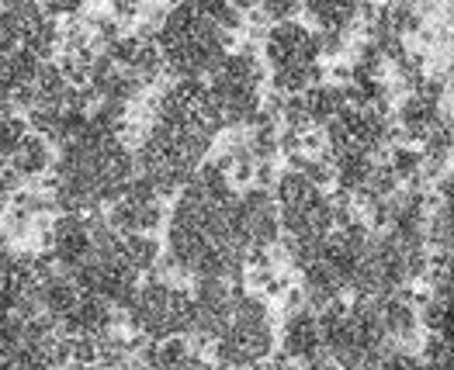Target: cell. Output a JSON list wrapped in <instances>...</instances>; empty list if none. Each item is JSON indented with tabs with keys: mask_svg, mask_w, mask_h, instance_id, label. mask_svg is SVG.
<instances>
[{
	"mask_svg": "<svg viewBox=\"0 0 454 370\" xmlns=\"http://www.w3.org/2000/svg\"><path fill=\"white\" fill-rule=\"evenodd\" d=\"M7 114H14V101H11V94H7V87L0 83V118H7Z\"/></svg>",
	"mask_w": 454,
	"mask_h": 370,
	"instance_id": "cell-12",
	"label": "cell"
},
{
	"mask_svg": "<svg viewBox=\"0 0 454 370\" xmlns=\"http://www.w3.org/2000/svg\"><path fill=\"white\" fill-rule=\"evenodd\" d=\"M52 163H56V146L28 128V135L18 143L11 159L4 163V173L18 187H35L45 184V177L52 173Z\"/></svg>",
	"mask_w": 454,
	"mask_h": 370,
	"instance_id": "cell-8",
	"label": "cell"
},
{
	"mask_svg": "<svg viewBox=\"0 0 454 370\" xmlns=\"http://www.w3.org/2000/svg\"><path fill=\"white\" fill-rule=\"evenodd\" d=\"M42 253L56 259L63 270H80L90 253H94V239H90V215H74V212H56L52 222L42 232Z\"/></svg>",
	"mask_w": 454,
	"mask_h": 370,
	"instance_id": "cell-6",
	"label": "cell"
},
{
	"mask_svg": "<svg viewBox=\"0 0 454 370\" xmlns=\"http://www.w3.org/2000/svg\"><path fill=\"white\" fill-rule=\"evenodd\" d=\"M28 135V121L21 118V114H7V118H0V170H4V163L11 159V152L18 149V143Z\"/></svg>",
	"mask_w": 454,
	"mask_h": 370,
	"instance_id": "cell-11",
	"label": "cell"
},
{
	"mask_svg": "<svg viewBox=\"0 0 454 370\" xmlns=\"http://www.w3.org/2000/svg\"><path fill=\"white\" fill-rule=\"evenodd\" d=\"M419 163H423V152L419 146H392L385 156V166L395 173L399 184H413L419 177Z\"/></svg>",
	"mask_w": 454,
	"mask_h": 370,
	"instance_id": "cell-10",
	"label": "cell"
},
{
	"mask_svg": "<svg viewBox=\"0 0 454 370\" xmlns=\"http://www.w3.org/2000/svg\"><path fill=\"white\" fill-rule=\"evenodd\" d=\"M205 370H226V367H219V364H205Z\"/></svg>",
	"mask_w": 454,
	"mask_h": 370,
	"instance_id": "cell-13",
	"label": "cell"
},
{
	"mask_svg": "<svg viewBox=\"0 0 454 370\" xmlns=\"http://www.w3.org/2000/svg\"><path fill=\"white\" fill-rule=\"evenodd\" d=\"M132 177H136L132 146L112 128L87 121L80 135L56 149L52 173L42 187L49 190L56 212L101 215L121 197Z\"/></svg>",
	"mask_w": 454,
	"mask_h": 370,
	"instance_id": "cell-1",
	"label": "cell"
},
{
	"mask_svg": "<svg viewBox=\"0 0 454 370\" xmlns=\"http://www.w3.org/2000/svg\"><path fill=\"white\" fill-rule=\"evenodd\" d=\"M160 257H163V243L156 235H125L121 239V259L139 277H150Z\"/></svg>",
	"mask_w": 454,
	"mask_h": 370,
	"instance_id": "cell-9",
	"label": "cell"
},
{
	"mask_svg": "<svg viewBox=\"0 0 454 370\" xmlns=\"http://www.w3.org/2000/svg\"><path fill=\"white\" fill-rule=\"evenodd\" d=\"M278 353L288 364H316V360H323L316 312L299 308V312H285L281 315V322H278Z\"/></svg>",
	"mask_w": 454,
	"mask_h": 370,
	"instance_id": "cell-7",
	"label": "cell"
},
{
	"mask_svg": "<svg viewBox=\"0 0 454 370\" xmlns=\"http://www.w3.org/2000/svg\"><path fill=\"white\" fill-rule=\"evenodd\" d=\"M229 232H232V243L243 246L247 253L274 250L281 243V215H278L274 194L257 184L243 187L229 204Z\"/></svg>",
	"mask_w": 454,
	"mask_h": 370,
	"instance_id": "cell-3",
	"label": "cell"
},
{
	"mask_svg": "<svg viewBox=\"0 0 454 370\" xmlns=\"http://www.w3.org/2000/svg\"><path fill=\"white\" fill-rule=\"evenodd\" d=\"M261 59H264L267 76L295 73V70H309V66L323 63L319 45H316V32L305 25L302 18L270 25L264 42H261Z\"/></svg>",
	"mask_w": 454,
	"mask_h": 370,
	"instance_id": "cell-5",
	"label": "cell"
},
{
	"mask_svg": "<svg viewBox=\"0 0 454 370\" xmlns=\"http://www.w3.org/2000/svg\"><path fill=\"white\" fill-rule=\"evenodd\" d=\"M167 212H170V201L160 197V190L150 181L132 177L129 187L121 190V197L101 215L125 239V235H156L167 225Z\"/></svg>",
	"mask_w": 454,
	"mask_h": 370,
	"instance_id": "cell-4",
	"label": "cell"
},
{
	"mask_svg": "<svg viewBox=\"0 0 454 370\" xmlns=\"http://www.w3.org/2000/svg\"><path fill=\"white\" fill-rule=\"evenodd\" d=\"M188 312L191 295L184 284L146 277L125 312V326H129V333L146 339V343H163V339H177V335L184 339Z\"/></svg>",
	"mask_w": 454,
	"mask_h": 370,
	"instance_id": "cell-2",
	"label": "cell"
}]
</instances>
